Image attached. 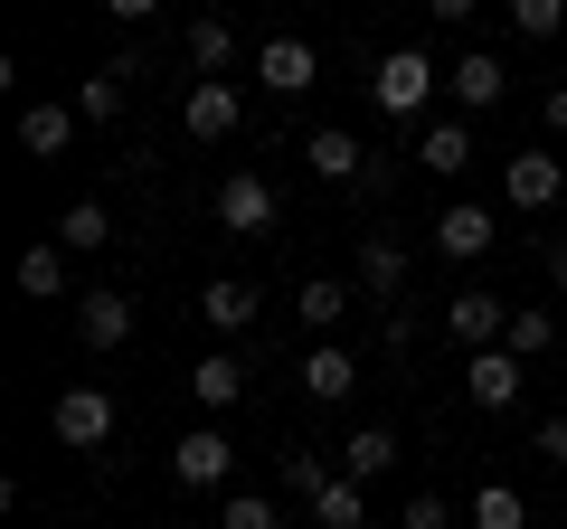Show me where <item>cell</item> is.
I'll use <instances>...</instances> for the list:
<instances>
[{
  "label": "cell",
  "mask_w": 567,
  "mask_h": 529,
  "mask_svg": "<svg viewBox=\"0 0 567 529\" xmlns=\"http://www.w3.org/2000/svg\"><path fill=\"white\" fill-rule=\"evenodd\" d=\"M435 58H425V48H388L379 58V76H369V95H379V114H425V104H435Z\"/></svg>",
  "instance_id": "7a4b0ae2"
},
{
  "label": "cell",
  "mask_w": 567,
  "mask_h": 529,
  "mask_svg": "<svg viewBox=\"0 0 567 529\" xmlns=\"http://www.w3.org/2000/svg\"><path fill=\"white\" fill-rule=\"evenodd\" d=\"M48 426H58L66 454H95V445H114V397H104V387H58Z\"/></svg>",
  "instance_id": "3957f363"
},
{
  "label": "cell",
  "mask_w": 567,
  "mask_h": 529,
  "mask_svg": "<svg viewBox=\"0 0 567 529\" xmlns=\"http://www.w3.org/2000/svg\"><path fill=\"white\" fill-rule=\"evenodd\" d=\"M350 387H360V360H350L341 341H312V350H303V397H322V407H341Z\"/></svg>",
  "instance_id": "e0dca14e"
},
{
  "label": "cell",
  "mask_w": 567,
  "mask_h": 529,
  "mask_svg": "<svg viewBox=\"0 0 567 529\" xmlns=\"http://www.w3.org/2000/svg\"><path fill=\"white\" fill-rule=\"evenodd\" d=\"M322 483H331V464H322V454H284V491H303V501H312Z\"/></svg>",
  "instance_id": "4dcf8cb0"
},
{
  "label": "cell",
  "mask_w": 567,
  "mask_h": 529,
  "mask_svg": "<svg viewBox=\"0 0 567 529\" xmlns=\"http://www.w3.org/2000/svg\"><path fill=\"white\" fill-rule=\"evenodd\" d=\"M388 464H398V435H388V426H360V435L341 445V473H350V483H379Z\"/></svg>",
  "instance_id": "603a6c76"
},
{
  "label": "cell",
  "mask_w": 567,
  "mask_h": 529,
  "mask_svg": "<svg viewBox=\"0 0 567 529\" xmlns=\"http://www.w3.org/2000/svg\"><path fill=\"white\" fill-rule=\"evenodd\" d=\"M208 218H218L227 237H265V227H284V199H275V180H265V170H227L218 199H208Z\"/></svg>",
  "instance_id": "6da1fadb"
},
{
  "label": "cell",
  "mask_w": 567,
  "mask_h": 529,
  "mask_svg": "<svg viewBox=\"0 0 567 529\" xmlns=\"http://www.w3.org/2000/svg\"><path fill=\"white\" fill-rule=\"evenodd\" d=\"M511 29H520V39H558V29H567V0H511Z\"/></svg>",
  "instance_id": "f1b7e54d"
},
{
  "label": "cell",
  "mask_w": 567,
  "mask_h": 529,
  "mask_svg": "<svg viewBox=\"0 0 567 529\" xmlns=\"http://www.w3.org/2000/svg\"><path fill=\"white\" fill-rule=\"evenodd\" d=\"M529 445H539V454H548V464H567V416H548V426H539V435H529Z\"/></svg>",
  "instance_id": "d6a6232c"
},
{
  "label": "cell",
  "mask_w": 567,
  "mask_h": 529,
  "mask_svg": "<svg viewBox=\"0 0 567 529\" xmlns=\"http://www.w3.org/2000/svg\"><path fill=\"white\" fill-rule=\"evenodd\" d=\"M502 199H511V208H529V218H539V208H558V199H567V162H558V152H511Z\"/></svg>",
  "instance_id": "8992f818"
},
{
  "label": "cell",
  "mask_w": 567,
  "mask_h": 529,
  "mask_svg": "<svg viewBox=\"0 0 567 529\" xmlns=\"http://www.w3.org/2000/svg\"><path fill=\"white\" fill-rule=\"evenodd\" d=\"M502 350H520V360H548V350H558V312H548V303H511Z\"/></svg>",
  "instance_id": "44dd1931"
},
{
  "label": "cell",
  "mask_w": 567,
  "mask_h": 529,
  "mask_svg": "<svg viewBox=\"0 0 567 529\" xmlns=\"http://www.w3.org/2000/svg\"><path fill=\"white\" fill-rule=\"evenodd\" d=\"M445 85H454V104H464V114H492V104L511 95V76H502V58H492V48H464V58L445 66Z\"/></svg>",
  "instance_id": "4fadbf2b"
},
{
  "label": "cell",
  "mask_w": 567,
  "mask_h": 529,
  "mask_svg": "<svg viewBox=\"0 0 567 529\" xmlns=\"http://www.w3.org/2000/svg\"><path fill=\"white\" fill-rule=\"evenodd\" d=\"M189 58H199V76H227V66H237V29L227 20H189Z\"/></svg>",
  "instance_id": "4316f807"
},
{
  "label": "cell",
  "mask_w": 567,
  "mask_h": 529,
  "mask_svg": "<svg viewBox=\"0 0 567 529\" xmlns=\"http://www.w3.org/2000/svg\"><path fill=\"white\" fill-rule=\"evenodd\" d=\"M360 491H369V483H350V473H331V483L312 491V520H322V529H369V510H360Z\"/></svg>",
  "instance_id": "d4e9b609"
},
{
  "label": "cell",
  "mask_w": 567,
  "mask_h": 529,
  "mask_svg": "<svg viewBox=\"0 0 567 529\" xmlns=\"http://www.w3.org/2000/svg\"><path fill=\"white\" fill-rule=\"evenodd\" d=\"M20 293H29V303H66V246L58 237H39L20 256Z\"/></svg>",
  "instance_id": "d6986e66"
},
{
  "label": "cell",
  "mask_w": 567,
  "mask_h": 529,
  "mask_svg": "<svg viewBox=\"0 0 567 529\" xmlns=\"http://www.w3.org/2000/svg\"><path fill=\"white\" fill-rule=\"evenodd\" d=\"M398 529H454V510H445V501H435V491H416V501H406V510H398Z\"/></svg>",
  "instance_id": "1f68e13d"
},
{
  "label": "cell",
  "mask_w": 567,
  "mask_h": 529,
  "mask_svg": "<svg viewBox=\"0 0 567 529\" xmlns=\"http://www.w3.org/2000/svg\"><path fill=\"white\" fill-rule=\"evenodd\" d=\"M181 123L199 133V143H227V133L246 123V104H237V85H227V76H199V85L181 95Z\"/></svg>",
  "instance_id": "9c48e42d"
},
{
  "label": "cell",
  "mask_w": 567,
  "mask_h": 529,
  "mask_svg": "<svg viewBox=\"0 0 567 529\" xmlns=\"http://www.w3.org/2000/svg\"><path fill=\"white\" fill-rule=\"evenodd\" d=\"M425 10H435V20H445V29H464L473 10H483V0H425Z\"/></svg>",
  "instance_id": "e575fe53"
},
{
  "label": "cell",
  "mask_w": 567,
  "mask_h": 529,
  "mask_svg": "<svg viewBox=\"0 0 567 529\" xmlns=\"http://www.w3.org/2000/svg\"><path fill=\"white\" fill-rule=\"evenodd\" d=\"M539 123H548V133H567V85H548V95H539Z\"/></svg>",
  "instance_id": "836d02e7"
},
{
  "label": "cell",
  "mask_w": 567,
  "mask_h": 529,
  "mask_svg": "<svg viewBox=\"0 0 567 529\" xmlns=\"http://www.w3.org/2000/svg\"><path fill=\"white\" fill-rule=\"evenodd\" d=\"M303 162H312V180H331V189H350L369 170V152H360V133H341V123H322V133H312L303 143Z\"/></svg>",
  "instance_id": "2e32d148"
},
{
  "label": "cell",
  "mask_w": 567,
  "mask_h": 529,
  "mask_svg": "<svg viewBox=\"0 0 567 529\" xmlns=\"http://www.w3.org/2000/svg\"><path fill=\"white\" fill-rule=\"evenodd\" d=\"M445 331H454L464 350H502V331H511V303H502L492 284H464V293L445 303Z\"/></svg>",
  "instance_id": "52a82bcc"
},
{
  "label": "cell",
  "mask_w": 567,
  "mask_h": 529,
  "mask_svg": "<svg viewBox=\"0 0 567 529\" xmlns=\"http://www.w3.org/2000/svg\"><path fill=\"white\" fill-rule=\"evenodd\" d=\"M218 529H275V501H265V491H227Z\"/></svg>",
  "instance_id": "f546056e"
},
{
  "label": "cell",
  "mask_w": 567,
  "mask_h": 529,
  "mask_svg": "<svg viewBox=\"0 0 567 529\" xmlns=\"http://www.w3.org/2000/svg\"><path fill=\"white\" fill-rule=\"evenodd\" d=\"M416 162L435 170V180H454V170L473 162V123H425V143H416Z\"/></svg>",
  "instance_id": "7402d4cb"
},
{
  "label": "cell",
  "mask_w": 567,
  "mask_h": 529,
  "mask_svg": "<svg viewBox=\"0 0 567 529\" xmlns=\"http://www.w3.org/2000/svg\"><path fill=\"white\" fill-rule=\"evenodd\" d=\"M76 104H20V152H29V162H58V152L66 143H76Z\"/></svg>",
  "instance_id": "9a60e30c"
},
{
  "label": "cell",
  "mask_w": 567,
  "mask_h": 529,
  "mask_svg": "<svg viewBox=\"0 0 567 529\" xmlns=\"http://www.w3.org/2000/svg\"><path fill=\"white\" fill-rule=\"evenodd\" d=\"M58 246H66V256H95V246H114L104 199H76V208H66V218H58Z\"/></svg>",
  "instance_id": "cb8c5ba5"
},
{
  "label": "cell",
  "mask_w": 567,
  "mask_h": 529,
  "mask_svg": "<svg viewBox=\"0 0 567 529\" xmlns=\"http://www.w3.org/2000/svg\"><path fill=\"white\" fill-rule=\"evenodd\" d=\"M227 473H237V445H227L218 426H189L181 445H171V483L181 491H227Z\"/></svg>",
  "instance_id": "277c9868"
},
{
  "label": "cell",
  "mask_w": 567,
  "mask_h": 529,
  "mask_svg": "<svg viewBox=\"0 0 567 529\" xmlns=\"http://www.w3.org/2000/svg\"><path fill=\"white\" fill-rule=\"evenodd\" d=\"M256 76L275 85V95H312V85H322V58H312V39H265Z\"/></svg>",
  "instance_id": "30bf717a"
},
{
  "label": "cell",
  "mask_w": 567,
  "mask_h": 529,
  "mask_svg": "<svg viewBox=\"0 0 567 529\" xmlns=\"http://www.w3.org/2000/svg\"><path fill=\"white\" fill-rule=\"evenodd\" d=\"M360 284L369 293H406V246L398 237H369L360 246Z\"/></svg>",
  "instance_id": "484cf974"
},
{
  "label": "cell",
  "mask_w": 567,
  "mask_h": 529,
  "mask_svg": "<svg viewBox=\"0 0 567 529\" xmlns=\"http://www.w3.org/2000/svg\"><path fill=\"white\" fill-rule=\"evenodd\" d=\"M123 76H142V66H133V58H104L95 76L76 85V114H85V123H114V114H123Z\"/></svg>",
  "instance_id": "ffe728a7"
},
{
  "label": "cell",
  "mask_w": 567,
  "mask_h": 529,
  "mask_svg": "<svg viewBox=\"0 0 567 529\" xmlns=\"http://www.w3.org/2000/svg\"><path fill=\"white\" fill-rule=\"evenodd\" d=\"M492 237H502V218H492L483 199H454V208H435V256L473 264V256H492Z\"/></svg>",
  "instance_id": "ba28073f"
},
{
  "label": "cell",
  "mask_w": 567,
  "mask_h": 529,
  "mask_svg": "<svg viewBox=\"0 0 567 529\" xmlns=\"http://www.w3.org/2000/svg\"><path fill=\"white\" fill-rule=\"evenodd\" d=\"M473 529H529V501L511 483H483L473 491Z\"/></svg>",
  "instance_id": "83f0119b"
},
{
  "label": "cell",
  "mask_w": 567,
  "mask_h": 529,
  "mask_svg": "<svg viewBox=\"0 0 567 529\" xmlns=\"http://www.w3.org/2000/svg\"><path fill=\"white\" fill-rule=\"evenodd\" d=\"M548 274H558V284H567V237H558V246H548Z\"/></svg>",
  "instance_id": "8d00e7d4"
},
{
  "label": "cell",
  "mask_w": 567,
  "mask_h": 529,
  "mask_svg": "<svg viewBox=\"0 0 567 529\" xmlns=\"http://www.w3.org/2000/svg\"><path fill=\"white\" fill-rule=\"evenodd\" d=\"M350 303H360V293H350L341 274H312V284L293 293V312H303V331H322V341H331V331L350 322Z\"/></svg>",
  "instance_id": "ac0fdd59"
},
{
  "label": "cell",
  "mask_w": 567,
  "mask_h": 529,
  "mask_svg": "<svg viewBox=\"0 0 567 529\" xmlns=\"http://www.w3.org/2000/svg\"><path fill=\"white\" fill-rule=\"evenodd\" d=\"M104 10H114V20H152V10H162V0H104Z\"/></svg>",
  "instance_id": "d590c367"
},
{
  "label": "cell",
  "mask_w": 567,
  "mask_h": 529,
  "mask_svg": "<svg viewBox=\"0 0 567 529\" xmlns=\"http://www.w3.org/2000/svg\"><path fill=\"white\" fill-rule=\"evenodd\" d=\"M520 350H473V360H464V397H473V407H483V416H502V407H520Z\"/></svg>",
  "instance_id": "5b68a950"
},
{
  "label": "cell",
  "mask_w": 567,
  "mask_h": 529,
  "mask_svg": "<svg viewBox=\"0 0 567 529\" xmlns=\"http://www.w3.org/2000/svg\"><path fill=\"white\" fill-rule=\"evenodd\" d=\"M256 284H237V274H208V284H199V322L208 331H218V341H237V331H256Z\"/></svg>",
  "instance_id": "8fae6325"
},
{
  "label": "cell",
  "mask_w": 567,
  "mask_h": 529,
  "mask_svg": "<svg viewBox=\"0 0 567 529\" xmlns=\"http://www.w3.org/2000/svg\"><path fill=\"white\" fill-rule=\"evenodd\" d=\"M76 331H85V350H123L133 341V293H114V284L76 293Z\"/></svg>",
  "instance_id": "7c38bea8"
},
{
  "label": "cell",
  "mask_w": 567,
  "mask_h": 529,
  "mask_svg": "<svg viewBox=\"0 0 567 529\" xmlns=\"http://www.w3.org/2000/svg\"><path fill=\"white\" fill-rule=\"evenodd\" d=\"M189 397H199V416L218 426V416H227V407L246 397V360H237V350H208V360L189 369Z\"/></svg>",
  "instance_id": "5bb4252c"
}]
</instances>
